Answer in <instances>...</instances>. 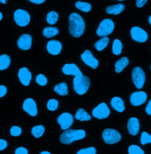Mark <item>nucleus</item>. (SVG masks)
<instances>
[{"instance_id": "a878e982", "label": "nucleus", "mask_w": 151, "mask_h": 154, "mask_svg": "<svg viewBox=\"0 0 151 154\" xmlns=\"http://www.w3.org/2000/svg\"><path fill=\"white\" fill-rule=\"evenodd\" d=\"M109 38L108 37H103L94 43V48L98 51H102L109 44Z\"/></svg>"}, {"instance_id": "c756f323", "label": "nucleus", "mask_w": 151, "mask_h": 154, "mask_svg": "<svg viewBox=\"0 0 151 154\" xmlns=\"http://www.w3.org/2000/svg\"><path fill=\"white\" fill-rule=\"evenodd\" d=\"M45 132V128L44 126L40 125L34 126L31 129V134L36 138H39L41 137Z\"/></svg>"}, {"instance_id": "58836bf2", "label": "nucleus", "mask_w": 151, "mask_h": 154, "mask_svg": "<svg viewBox=\"0 0 151 154\" xmlns=\"http://www.w3.org/2000/svg\"><path fill=\"white\" fill-rule=\"evenodd\" d=\"M7 93V89L4 85H0V98L4 96Z\"/></svg>"}, {"instance_id": "b1692460", "label": "nucleus", "mask_w": 151, "mask_h": 154, "mask_svg": "<svg viewBox=\"0 0 151 154\" xmlns=\"http://www.w3.org/2000/svg\"><path fill=\"white\" fill-rule=\"evenodd\" d=\"M76 119L79 121H89L91 120V116L84 109L80 108L78 109L75 116Z\"/></svg>"}, {"instance_id": "37998d69", "label": "nucleus", "mask_w": 151, "mask_h": 154, "mask_svg": "<svg viewBox=\"0 0 151 154\" xmlns=\"http://www.w3.org/2000/svg\"><path fill=\"white\" fill-rule=\"evenodd\" d=\"M40 154H52L51 153H50L49 152H48V151H43V152H41Z\"/></svg>"}, {"instance_id": "a19ab883", "label": "nucleus", "mask_w": 151, "mask_h": 154, "mask_svg": "<svg viewBox=\"0 0 151 154\" xmlns=\"http://www.w3.org/2000/svg\"><path fill=\"white\" fill-rule=\"evenodd\" d=\"M146 112L148 115L151 116V100L149 101L146 107Z\"/></svg>"}, {"instance_id": "9b49d317", "label": "nucleus", "mask_w": 151, "mask_h": 154, "mask_svg": "<svg viewBox=\"0 0 151 154\" xmlns=\"http://www.w3.org/2000/svg\"><path fill=\"white\" fill-rule=\"evenodd\" d=\"M81 58L83 62L92 69H96L99 65V60L94 58L89 50H86L81 55Z\"/></svg>"}, {"instance_id": "a18cd8bd", "label": "nucleus", "mask_w": 151, "mask_h": 154, "mask_svg": "<svg viewBox=\"0 0 151 154\" xmlns=\"http://www.w3.org/2000/svg\"><path fill=\"white\" fill-rule=\"evenodd\" d=\"M2 18H3V16H2V14L1 13V12H0V21H1V20L2 19Z\"/></svg>"}, {"instance_id": "7ed1b4c3", "label": "nucleus", "mask_w": 151, "mask_h": 154, "mask_svg": "<svg viewBox=\"0 0 151 154\" xmlns=\"http://www.w3.org/2000/svg\"><path fill=\"white\" fill-rule=\"evenodd\" d=\"M90 85V78L87 76L75 77L73 79V89L78 95L86 94Z\"/></svg>"}, {"instance_id": "4468645a", "label": "nucleus", "mask_w": 151, "mask_h": 154, "mask_svg": "<svg viewBox=\"0 0 151 154\" xmlns=\"http://www.w3.org/2000/svg\"><path fill=\"white\" fill-rule=\"evenodd\" d=\"M62 72L66 75H73L75 77L83 76V74L75 63H66L62 68Z\"/></svg>"}, {"instance_id": "2eb2a0df", "label": "nucleus", "mask_w": 151, "mask_h": 154, "mask_svg": "<svg viewBox=\"0 0 151 154\" xmlns=\"http://www.w3.org/2000/svg\"><path fill=\"white\" fill-rule=\"evenodd\" d=\"M17 43L21 50L28 51L32 45V37L28 34H23L19 38Z\"/></svg>"}, {"instance_id": "0eeeda50", "label": "nucleus", "mask_w": 151, "mask_h": 154, "mask_svg": "<svg viewBox=\"0 0 151 154\" xmlns=\"http://www.w3.org/2000/svg\"><path fill=\"white\" fill-rule=\"evenodd\" d=\"M132 81L136 87L142 89L145 82V74L143 69L140 67L135 68L132 72Z\"/></svg>"}, {"instance_id": "a211bd4d", "label": "nucleus", "mask_w": 151, "mask_h": 154, "mask_svg": "<svg viewBox=\"0 0 151 154\" xmlns=\"http://www.w3.org/2000/svg\"><path fill=\"white\" fill-rule=\"evenodd\" d=\"M127 128L130 135L136 136L140 130L139 120L136 117H131L128 120Z\"/></svg>"}, {"instance_id": "412c9836", "label": "nucleus", "mask_w": 151, "mask_h": 154, "mask_svg": "<svg viewBox=\"0 0 151 154\" xmlns=\"http://www.w3.org/2000/svg\"><path fill=\"white\" fill-rule=\"evenodd\" d=\"M129 63V59L127 57L120 58L115 63V71L117 73L121 72Z\"/></svg>"}, {"instance_id": "4c0bfd02", "label": "nucleus", "mask_w": 151, "mask_h": 154, "mask_svg": "<svg viewBox=\"0 0 151 154\" xmlns=\"http://www.w3.org/2000/svg\"><path fill=\"white\" fill-rule=\"evenodd\" d=\"M7 145L8 143L5 140L0 139V151L4 150L7 147Z\"/></svg>"}, {"instance_id": "bb28decb", "label": "nucleus", "mask_w": 151, "mask_h": 154, "mask_svg": "<svg viewBox=\"0 0 151 154\" xmlns=\"http://www.w3.org/2000/svg\"><path fill=\"white\" fill-rule=\"evenodd\" d=\"M75 7L77 9L85 13H88L92 10L91 4L86 2L77 1L76 2Z\"/></svg>"}, {"instance_id": "f03ea898", "label": "nucleus", "mask_w": 151, "mask_h": 154, "mask_svg": "<svg viewBox=\"0 0 151 154\" xmlns=\"http://www.w3.org/2000/svg\"><path fill=\"white\" fill-rule=\"evenodd\" d=\"M86 136V132L82 129H67L60 136V141L64 145H70L76 140H81Z\"/></svg>"}, {"instance_id": "79ce46f5", "label": "nucleus", "mask_w": 151, "mask_h": 154, "mask_svg": "<svg viewBox=\"0 0 151 154\" xmlns=\"http://www.w3.org/2000/svg\"><path fill=\"white\" fill-rule=\"evenodd\" d=\"M30 2L36 4H41L43 2H45V0H30Z\"/></svg>"}, {"instance_id": "393cba45", "label": "nucleus", "mask_w": 151, "mask_h": 154, "mask_svg": "<svg viewBox=\"0 0 151 154\" xmlns=\"http://www.w3.org/2000/svg\"><path fill=\"white\" fill-rule=\"evenodd\" d=\"M11 64V58L5 54L0 56V71L7 69Z\"/></svg>"}, {"instance_id": "f3484780", "label": "nucleus", "mask_w": 151, "mask_h": 154, "mask_svg": "<svg viewBox=\"0 0 151 154\" xmlns=\"http://www.w3.org/2000/svg\"><path fill=\"white\" fill-rule=\"evenodd\" d=\"M62 49V44L60 42L52 40L48 42L47 44V50L48 52L52 55H58Z\"/></svg>"}, {"instance_id": "ea45409f", "label": "nucleus", "mask_w": 151, "mask_h": 154, "mask_svg": "<svg viewBox=\"0 0 151 154\" xmlns=\"http://www.w3.org/2000/svg\"><path fill=\"white\" fill-rule=\"evenodd\" d=\"M148 2L147 0H137L136 1V6L139 8L142 7L147 2Z\"/></svg>"}, {"instance_id": "c03bdc74", "label": "nucleus", "mask_w": 151, "mask_h": 154, "mask_svg": "<svg viewBox=\"0 0 151 154\" xmlns=\"http://www.w3.org/2000/svg\"><path fill=\"white\" fill-rule=\"evenodd\" d=\"M0 2H1V3H2V4H7V1L6 0H1L0 1Z\"/></svg>"}, {"instance_id": "ddd939ff", "label": "nucleus", "mask_w": 151, "mask_h": 154, "mask_svg": "<svg viewBox=\"0 0 151 154\" xmlns=\"http://www.w3.org/2000/svg\"><path fill=\"white\" fill-rule=\"evenodd\" d=\"M147 100V94L144 91L133 93L130 97V102L133 106H139L144 104Z\"/></svg>"}, {"instance_id": "f8f14e48", "label": "nucleus", "mask_w": 151, "mask_h": 154, "mask_svg": "<svg viewBox=\"0 0 151 154\" xmlns=\"http://www.w3.org/2000/svg\"><path fill=\"white\" fill-rule=\"evenodd\" d=\"M23 110L29 115L34 117L37 115L38 110L36 101L31 98H28L24 100L22 104Z\"/></svg>"}, {"instance_id": "5701e85b", "label": "nucleus", "mask_w": 151, "mask_h": 154, "mask_svg": "<svg viewBox=\"0 0 151 154\" xmlns=\"http://www.w3.org/2000/svg\"><path fill=\"white\" fill-rule=\"evenodd\" d=\"M59 30L56 27H47L43 30V35L47 38H50L58 35Z\"/></svg>"}, {"instance_id": "4be33fe9", "label": "nucleus", "mask_w": 151, "mask_h": 154, "mask_svg": "<svg viewBox=\"0 0 151 154\" xmlns=\"http://www.w3.org/2000/svg\"><path fill=\"white\" fill-rule=\"evenodd\" d=\"M54 91L60 96H67L69 93L67 84L66 82H61L56 84L54 87Z\"/></svg>"}, {"instance_id": "dca6fc26", "label": "nucleus", "mask_w": 151, "mask_h": 154, "mask_svg": "<svg viewBox=\"0 0 151 154\" xmlns=\"http://www.w3.org/2000/svg\"><path fill=\"white\" fill-rule=\"evenodd\" d=\"M18 77L21 83L25 86H28L32 79L31 73L25 67L21 68L19 69Z\"/></svg>"}, {"instance_id": "423d86ee", "label": "nucleus", "mask_w": 151, "mask_h": 154, "mask_svg": "<svg viewBox=\"0 0 151 154\" xmlns=\"http://www.w3.org/2000/svg\"><path fill=\"white\" fill-rule=\"evenodd\" d=\"M14 20L16 24L22 27L27 26L31 20L29 13L22 9H17L14 13Z\"/></svg>"}, {"instance_id": "49530a36", "label": "nucleus", "mask_w": 151, "mask_h": 154, "mask_svg": "<svg viewBox=\"0 0 151 154\" xmlns=\"http://www.w3.org/2000/svg\"><path fill=\"white\" fill-rule=\"evenodd\" d=\"M148 21H149V23H150V24L151 25V15L150 16V17H149V19H148Z\"/></svg>"}, {"instance_id": "aec40b11", "label": "nucleus", "mask_w": 151, "mask_h": 154, "mask_svg": "<svg viewBox=\"0 0 151 154\" xmlns=\"http://www.w3.org/2000/svg\"><path fill=\"white\" fill-rule=\"evenodd\" d=\"M125 8V6L123 4H117L114 5H111L106 8V11L108 14L117 15L121 13Z\"/></svg>"}, {"instance_id": "de8ad7c7", "label": "nucleus", "mask_w": 151, "mask_h": 154, "mask_svg": "<svg viewBox=\"0 0 151 154\" xmlns=\"http://www.w3.org/2000/svg\"></svg>"}, {"instance_id": "c9c22d12", "label": "nucleus", "mask_w": 151, "mask_h": 154, "mask_svg": "<svg viewBox=\"0 0 151 154\" xmlns=\"http://www.w3.org/2000/svg\"><path fill=\"white\" fill-rule=\"evenodd\" d=\"M22 133V129L20 127L14 126L10 129V134L13 136H19Z\"/></svg>"}, {"instance_id": "6ab92c4d", "label": "nucleus", "mask_w": 151, "mask_h": 154, "mask_svg": "<svg viewBox=\"0 0 151 154\" xmlns=\"http://www.w3.org/2000/svg\"><path fill=\"white\" fill-rule=\"evenodd\" d=\"M111 105L115 110L122 113L125 110V103L123 100L119 97H114L112 98L111 101Z\"/></svg>"}, {"instance_id": "f704fd0d", "label": "nucleus", "mask_w": 151, "mask_h": 154, "mask_svg": "<svg viewBox=\"0 0 151 154\" xmlns=\"http://www.w3.org/2000/svg\"><path fill=\"white\" fill-rule=\"evenodd\" d=\"M97 151L94 147H89L80 149L76 154H96Z\"/></svg>"}, {"instance_id": "f257e3e1", "label": "nucleus", "mask_w": 151, "mask_h": 154, "mask_svg": "<svg viewBox=\"0 0 151 154\" xmlns=\"http://www.w3.org/2000/svg\"><path fill=\"white\" fill-rule=\"evenodd\" d=\"M69 30L70 35L75 38H80L84 32L86 24L80 14L72 13L69 17Z\"/></svg>"}, {"instance_id": "473e14b6", "label": "nucleus", "mask_w": 151, "mask_h": 154, "mask_svg": "<svg viewBox=\"0 0 151 154\" xmlns=\"http://www.w3.org/2000/svg\"><path fill=\"white\" fill-rule=\"evenodd\" d=\"M141 143L143 145L151 143V135L146 132H143L141 136Z\"/></svg>"}, {"instance_id": "72a5a7b5", "label": "nucleus", "mask_w": 151, "mask_h": 154, "mask_svg": "<svg viewBox=\"0 0 151 154\" xmlns=\"http://www.w3.org/2000/svg\"><path fill=\"white\" fill-rule=\"evenodd\" d=\"M36 81L40 86H44L47 84V79L43 74H38L36 78Z\"/></svg>"}, {"instance_id": "20e7f679", "label": "nucleus", "mask_w": 151, "mask_h": 154, "mask_svg": "<svg viewBox=\"0 0 151 154\" xmlns=\"http://www.w3.org/2000/svg\"><path fill=\"white\" fill-rule=\"evenodd\" d=\"M114 24L113 21L109 19H104L100 23L96 33L99 37H106L113 32Z\"/></svg>"}, {"instance_id": "c85d7f7f", "label": "nucleus", "mask_w": 151, "mask_h": 154, "mask_svg": "<svg viewBox=\"0 0 151 154\" xmlns=\"http://www.w3.org/2000/svg\"><path fill=\"white\" fill-rule=\"evenodd\" d=\"M123 44L117 38L115 39L113 41L112 46V51L113 54L115 55H119L122 51Z\"/></svg>"}, {"instance_id": "6e6552de", "label": "nucleus", "mask_w": 151, "mask_h": 154, "mask_svg": "<svg viewBox=\"0 0 151 154\" xmlns=\"http://www.w3.org/2000/svg\"><path fill=\"white\" fill-rule=\"evenodd\" d=\"M57 123L63 131H66L71 127L74 122L73 116L70 113L65 112L61 114L57 118Z\"/></svg>"}, {"instance_id": "e433bc0d", "label": "nucleus", "mask_w": 151, "mask_h": 154, "mask_svg": "<svg viewBox=\"0 0 151 154\" xmlns=\"http://www.w3.org/2000/svg\"><path fill=\"white\" fill-rule=\"evenodd\" d=\"M28 150L24 147H19L16 149L15 154H28Z\"/></svg>"}, {"instance_id": "2f4dec72", "label": "nucleus", "mask_w": 151, "mask_h": 154, "mask_svg": "<svg viewBox=\"0 0 151 154\" xmlns=\"http://www.w3.org/2000/svg\"><path fill=\"white\" fill-rule=\"evenodd\" d=\"M129 154H145V152L139 146L132 145L128 148Z\"/></svg>"}, {"instance_id": "39448f33", "label": "nucleus", "mask_w": 151, "mask_h": 154, "mask_svg": "<svg viewBox=\"0 0 151 154\" xmlns=\"http://www.w3.org/2000/svg\"><path fill=\"white\" fill-rule=\"evenodd\" d=\"M102 137L107 144L112 145L120 141L122 139L120 133L115 129H106L103 131Z\"/></svg>"}, {"instance_id": "9d476101", "label": "nucleus", "mask_w": 151, "mask_h": 154, "mask_svg": "<svg viewBox=\"0 0 151 154\" xmlns=\"http://www.w3.org/2000/svg\"><path fill=\"white\" fill-rule=\"evenodd\" d=\"M132 39L137 42L144 43L148 38V33L139 27H133L131 30Z\"/></svg>"}, {"instance_id": "cd10ccee", "label": "nucleus", "mask_w": 151, "mask_h": 154, "mask_svg": "<svg viewBox=\"0 0 151 154\" xmlns=\"http://www.w3.org/2000/svg\"><path fill=\"white\" fill-rule=\"evenodd\" d=\"M58 17H59V15L56 11H51L47 14L46 21L49 24L53 25L56 23L58 19Z\"/></svg>"}, {"instance_id": "7c9ffc66", "label": "nucleus", "mask_w": 151, "mask_h": 154, "mask_svg": "<svg viewBox=\"0 0 151 154\" xmlns=\"http://www.w3.org/2000/svg\"><path fill=\"white\" fill-rule=\"evenodd\" d=\"M58 101L56 99H50L47 103V107L48 110L52 112L56 110L58 107Z\"/></svg>"}, {"instance_id": "1a4fd4ad", "label": "nucleus", "mask_w": 151, "mask_h": 154, "mask_svg": "<svg viewBox=\"0 0 151 154\" xmlns=\"http://www.w3.org/2000/svg\"><path fill=\"white\" fill-rule=\"evenodd\" d=\"M110 109L105 103H102L92 111V115L98 119H104L110 115Z\"/></svg>"}]
</instances>
